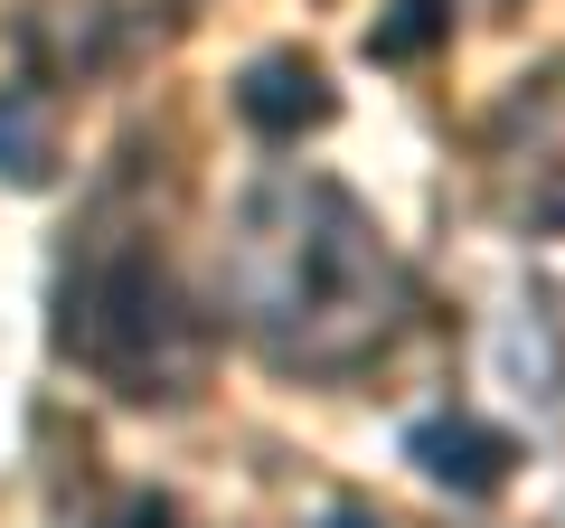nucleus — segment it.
<instances>
[{"label": "nucleus", "instance_id": "2", "mask_svg": "<svg viewBox=\"0 0 565 528\" xmlns=\"http://www.w3.org/2000/svg\"><path fill=\"white\" fill-rule=\"evenodd\" d=\"M76 349L95 378H114L122 397H180L199 378V321H189L180 284H170L161 255H104L76 293Z\"/></svg>", "mask_w": 565, "mask_h": 528}, {"label": "nucleus", "instance_id": "3", "mask_svg": "<svg viewBox=\"0 0 565 528\" xmlns=\"http://www.w3.org/2000/svg\"><path fill=\"white\" fill-rule=\"evenodd\" d=\"M415 463L434 472V482H462V490H490L509 472V434L471 425V415H434V425H415Z\"/></svg>", "mask_w": 565, "mask_h": 528}, {"label": "nucleus", "instance_id": "4", "mask_svg": "<svg viewBox=\"0 0 565 528\" xmlns=\"http://www.w3.org/2000/svg\"><path fill=\"white\" fill-rule=\"evenodd\" d=\"M114 528H161V509H122V519Z\"/></svg>", "mask_w": 565, "mask_h": 528}, {"label": "nucleus", "instance_id": "1", "mask_svg": "<svg viewBox=\"0 0 565 528\" xmlns=\"http://www.w3.org/2000/svg\"><path fill=\"white\" fill-rule=\"evenodd\" d=\"M226 303L274 368L349 378L405 330L415 284L359 189L330 170H264L226 218Z\"/></svg>", "mask_w": 565, "mask_h": 528}]
</instances>
